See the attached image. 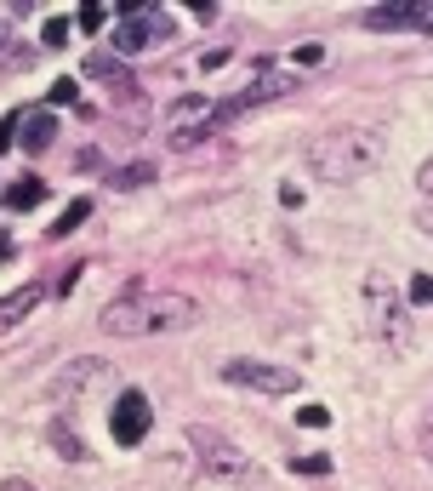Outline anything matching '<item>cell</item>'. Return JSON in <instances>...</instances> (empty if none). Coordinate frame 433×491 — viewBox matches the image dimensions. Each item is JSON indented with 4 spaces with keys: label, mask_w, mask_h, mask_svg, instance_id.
Masks as SVG:
<instances>
[{
    "label": "cell",
    "mask_w": 433,
    "mask_h": 491,
    "mask_svg": "<svg viewBox=\"0 0 433 491\" xmlns=\"http://www.w3.org/2000/svg\"><path fill=\"white\" fill-rule=\"evenodd\" d=\"M200 320V303L183 291H160V286H132L115 303H103V332L115 337H160V332H183Z\"/></svg>",
    "instance_id": "1"
},
{
    "label": "cell",
    "mask_w": 433,
    "mask_h": 491,
    "mask_svg": "<svg viewBox=\"0 0 433 491\" xmlns=\"http://www.w3.org/2000/svg\"><path fill=\"white\" fill-rule=\"evenodd\" d=\"M74 29H86V35H98V29H103V6H98V0H86V6H81Z\"/></svg>",
    "instance_id": "19"
},
{
    "label": "cell",
    "mask_w": 433,
    "mask_h": 491,
    "mask_svg": "<svg viewBox=\"0 0 433 491\" xmlns=\"http://www.w3.org/2000/svg\"><path fill=\"white\" fill-rule=\"evenodd\" d=\"M86 218H91V201H86V194H81V201H74V206L64 211V218H57V223H52V235H46V240H69V235H74V228H81V223H86Z\"/></svg>",
    "instance_id": "17"
},
{
    "label": "cell",
    "mask_w": 433,
    "mask_h": 491,
    "mask_svg": "<svg viewBox=\"0 0 433 491\" xmlns=\"http://www.w3.org/2000/svg\"><path fill=\"white\" fill-rule=\"evenodd\" d=\"M143 183H154V160H132L120 172H108V189H143Z\"/></svg>",
    "instance_id": "15"
},
{
    "label": "cell",
    "mask_w": 433,
    "mask_h": 491,
    "mask_svg": "<svg viewBox=\"0 0 433 491\" xmlns=\"http://www.w3.org/2000/svg\"><path fill=\"white\" fill-rule=\"evenodd\" d=\"M0 491H35L29 480H0Z\"/></svg>",
    "instance_id": "28"
},
{
    "label": "cell",
    "mask_w": 433,
    "mask_h": 491,
    "mask_svg": "<svg viewBox=\"0 0 433 491\" xmlns=\"http://www.w3.org/2000/svg\"><path fill=\"white\" fill-rule=\"evenodd\" d=\"M382 166V137L365 126H331L308 143V172L319 183H360Z\"/></svg>",
    "instance_id": "2"
},
{
    "label": "cell",
    "mask_w": 433,
    "mask_h": 491,
    "mask_svg": "<svg viewBox=\"0 0 433 491\" xmlns=\"http://www.w3.org/2000/svg\"><path fill=\"white\" fill-rule=\"evenodd\" d=\"M52 446L64 452L69 463H86V446H81V435L69 428V418H57V423H52Z\"/></svg>",
    "instance_id": "16"
},
{
    "label": "cell",
    "mask_w": 433,
    "mask_h": 491,
    "mask_svg": "<svg viewBox=\"0 0 433 491\" xmlns=\"http://www.w3.org/2000/svg\"><path fill=\"white\" fill-rule=\"evenodd\" d=\"M365 303H370V326H377V337H382V343H388V349H405L411 320H405V309L394 303L388 274H370V280H365Z\"/></svg>",
    "instance_id": "6"
},
{
    "label": "cell",
    "mask_w": 433,
    "mask_h": 491,
    "mask_svg": "<svg viewBox=\"0 0 433 491\" xmlns=\"http://www.w3.org/2000/svg\"><path fill=\"white\" fill-rule=\"evenodd\" d=\"M86 81H103V86H115L120 98H132V74L120 69L115 57H103V52H98V57H86Z\"/></svg>",
    "instance_id": "12"
},
{
    "label": "cell",
    "mask_w": 433,
    "mask_h": 491,
    "mask_svg": "<svg viewBox=\"0 0 433 491\" xmlns=\"http://www.w3.org/2000/svg\"><path fill=\"white\" fill-rule=\"evenodd\" d=\"M422 223H428V235H433V211H428V218H422Z\"/></svg>",
    "instance_id": "30"
},
{
    "label": "cell",
    "mask_w": 433,
    "mask_h": 491,
    "mask_svg": "<svg viewBox=\"0 0 433 491\" xmlns=\"http://www.w3.org/2000/svg\"><path fill=\"white\" fill-rule=\"evenodd\" d=\"M405 297L422 309V303H433V274H411V286H405Z\"/></svg>",
    "instance_id": "18"
},
{
    "label": "cell",
    "mask_w": 433,
    "mask_h": 491,
    "mask_svg": "<svg viewBox=\"0 0 433 491\" xmlns=\"http://www.w3.org/2000/svg\"><path fill=\"white\" fill-rule=\"evenodd\" d=\"M223 383H234V389H257V394H297V389H302V377L291 372V366L251 360V355L223 360Z\"/></svg>",
    "instance_id": "4"
},
{
    "label": "cell",
    "mask_w": 433,
    "mask_h": 491,
    "mask_svg": "<svg viewBox=\"0 0 433 491\" xmlns=\"http://www.w3.org/2000/svg\"><path fill=\"white\" fill-rule=\"evenodd\" d=\"M0 201H6V211H35V206L46 201V183H40V177H18L6 194H0Z\"/></svg>",
    "instance_id": "14"
},
{
    "label": "cell",
    "mask_w": 433,
    "mask_h": 491,
    "mask_svg": "<svg viewBox=\"0 0 433 491\" xmlns=\"http://www.w3.org/2000/svg\"><path fill=\"white\" fill-rule=\"evenodd\" d=\"M189 446H194L200 469H206L211 480H257L251 457H245L240 446H228L223 435H211V428H189Z\"/></svg>",
    "instance_id": "5"
},
{
    "label": "cell",
    "mask_w": 433,
    "mask_h": 491,
    "mask_svg": "<svg viewBox=\"0 0 433 491\" xmlns=\"http://www.w3.org/2000/svg\"><path fill=\"white\" fill-rule=\"evenodd\" d=\"M149 423H154L149 394H143V389H126V394L115 401V423H108V428H115V440H120V446H143Z\"/></svg>",
    "instance_id": "7"
},
{
    "label": "cell",
    "mask_w": 433,
    "mask_h": 491,
    "mask_svg": "<svg viewBox=\"0 0 433 491\" xmlns=\"http://www.w3.org/2000/svg\"><path fill=\"white\" fill-rule=\"evenodd\" d=\"M240 109H234V98L228 103H211V98H183L177 103V115H172V149H194V143H206V137H216L228 126V120H234Z\"/></svg>",
    "instance_id": "3"
},
{
    "label": "cell",
    "mask_w": 433,
    "mask_h": 491,
    "mask_svg": "<svg viewBox=\"0 0 433 491\" xmlns=\"http://www.w3.org/2000/svg\"><path fill=\"white\" fill-rule=\"evenodd\" d=\"M422 457L433 463V401H428V411H422Z\"/></svg>",
    "instance_id": "25"
},
{
    "label": "cell",
    "mask_w": 433,
    "mask_h": 491,
    "mask_svg": "<svg viewBox=\"0 0 433 491\" xmlns=\"http://www.w3.org/2000/svg\"><path fill=\"white\" fill-rule=\"evenodd\" d=\"M297 474H331V457H297Z\"/></svg>",
    "instance_id": "23"
},
{
    "label": "cell",
    "mask_w": 433,
    "mask_h": 491,
    "mask_svg": "<svg viewBox=\"0 0 433 491\" xmlns=\"http://www.w3.org/2000/svg\"><path fill=\"white\" fill-rule=\"evenodd\" d=\"M12 137H18V115H12V120H0V149H12Z\"/></svg>",
    "instance_id": "27"
},
{
    "label": "cell",
    "mask_w": 433,
    "mask_h": 491,
    "mask_svg": "<svg viewBox=\"0 0 433 491\" xmlns=\"http://www.w3.org/2000/svg\"><path fill=\"white\" fill-rule=\"evenodd\" d=\"M46 297H52V286H46V280H29V286H18V291H12V297H0V332L23 326V320L35 314Z\"/></svg>",
    "instance_id": "9"
},
{
    "label": "cell",
    "mask_w": 433,
    "mask_h": 491,
    "mask_svg": "<svg viewBox=\"0 0 433 491\" xmlns=\"http://www.w3.org/2000/svg\"><path fill=\"white\" fill-rule=\"evenodd\" d=\"M166 35H172V23H166V18H149V12H143V18H126V23L115 29V46H120V52H143V46L166 40Z\"/></svg>",
    "instance_id": "10"
},
{
    "label": "cell",
    "mask_w": 433,
    "mask_h": 491,
    "mask_svg": "<svg viewBox=\"0 0 433 491\" xmlns=\"http://www.w3.org/2000/svg\"><path fill=\"white\" fill-rule=\"evenodd\" d=\"M52 137H57V115H29L23 120V149H29V155H46Z\"/></svg>",
    "instance_id": "13"
},
{
    "label": "cell",
    "mask_w": 433,
    "mask_h": 491,
    "mask_svg": "<svg viewBox=\"0 0 433 491\" xmlns=\"http://www.w3.org/2000/svg\"><path fill=\"white\" fill-rule=\"evenodd\" d=\"M297 423H302V428H331V411H325V406H302Z\"/></svg>",
    "instance_id": "21"
},
{
    "label": "cell",
    "mask_w": 433,
    "mask_h": 491,
    "mask_svg": "<svg viewBox=\"0 0 433 491\" xmlns=\"http://www.w3.org/2000/svg\"><path fill=\"white\" fill-rule=\"evenodd\" d=\"M91 377H108V366H103V360H69L64 372H57L52 394H57V401H74V394H81V389H86Z\"/></svg>",
    "instance_id": "11"
},
{
    "label": "cell",
    "mask_w": 433,
    "mask_h": 491,
    "mask_svg": "<svg viewBox=\"0 0 433 491\" xmlns=\"http://www.w3.org/2000/svg\"><path fill=\"white\" fill-rule=\"evenodd\" d=\"M416 189H422V194H433V155H428L422 166H416Z\"/></svg>",
    "instance_id": "26"
},
{
    "label": "cell",
    "mask_w": 433,
    "mask_h": 491,
    "mask_svg": "<svg viewBox=\"0 0 433 491\" xmlns=\"http://www.w3.org/2000/svg\"><path fill=\"white\" fill-rule=\"evenodd\" d=\"M69 29H74V23H64V18H52V23L40 29V40H46V46H52V52H57V46L69 40Z\"/></svg>",
    "instance_id": "20"
},
{
    "label": "cell",
    "mask_w": 433,
    "mask_h": 491,
    "mask_svg": "<svg viewBox=\"0 0 433 491\" xmlns=\"http://www.w3.org/2000/svg\"><path fill=\"white\" fill-rule=\"evenodd\" d=\"M189 12H194V23H211L223 6H216V0H189Z\"/></svg>",
    "instance_id": "24"
},
{
    "label": "cell",
    "mask_w": 433,
    "mask_h": 491,
    "mask_svg": "<svg viewBox=\"0 0 433 491\" xmlns=\"http://www.w3.org/2000/svg\"><path fill=\"white\" fill-rule=\"evenodd\" d=\"M365 29H428V12L416 6V0H382V6H365Z\"/></svg>",
    "instance_id": "8"
},
{
    "label": "cell",
    "mask_w": 433,
    "mask_h": 491,
    "mask_svg": "<svg viewBox=\"0 0 433 491\" xmlns=\"http://www.w3.org/2000/svg\"><path fill=\"white\" fill-rule=\"evenodd\" d=\"M12 252H18V246H12V235H0V263H6Z\"/></svg>",
    "instance_id": "29"
},
{
    "label": "cell",
    "mask_w": 433,
    "mask_h": 491,
    "mask_svg": "<svg viewBox=\"0 0 433 491\" xmlns=\"http://www.w3.org/2000/svg\"><path fill=\"white\" fill-rule=\"evenodd\" d=\"M74 91H81V86H74L69 74H64V81H52V91H46V103H74Z\"/></svg>",
    "instance_id": "22"
}]
</instances>
